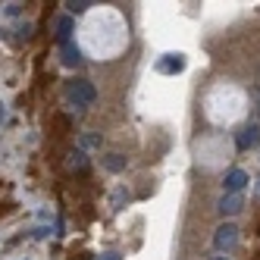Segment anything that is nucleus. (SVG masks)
Wrapping results in <instances>:
<instances>
[{
    "label": "nucleus",
    "mask_w": 260,
    "mask_h": 260,
    "mask_svg": "<svg viewBox=\"0 0 260 260\" xmlns=\"http://www.w3.org/2000/svg\"><path fill=\"white\" fill-rule=\"evenodd\" d=\"M66 98L79 110H85V107H91L98 101V91H94V85H91L88 79H72V82H66Z\"/></svg>",
    "instance_id": "f257e3e1"
},
{
    "label": "nucleus",
    "mask_w": 260,
    "mask_h": 260,
    "mask_svg": "<svg viewBox=\"0 0 260 260\" xmlns=\"http://www.w3.org/2000/svg\"><path fill=\"white\" fill-rule=\"evenodd\" d=\"M235 245H238V229L232 226V222H222V226L216 229V235H213V248L219 254H229V251H235Z\"/></svg>",
    "instance_id": "f03ea898"
},
{
    "label": "nucleus",
    "mask_w": 260,
    "mask_h": 260,
    "mask_svg": "<svg viewBox=\"0 0 260 260\" xmlns=\"http://www.w3.org/2000/svg\"><path fill=\"white\" fill-rule=\"evenodd\" d=\"M235 144H238V151H251V147H260V125H254V122H251V125H241Z\"/></svg>",
    "instance_id": "7ed1b4c3"
},
{
    "label": "nucleus",
    "mask_w": 260,
    "mask_h": 260,
    "mask_svg": "<svg viewBox=\"0 0 260 260\" xmlns=\"http://www.w3.org/2000/svg\"><path fill=\"white\" fill-rule=\"evenodd\" d=\"M222 185H226V194H238L248 185V173L245 170H229L226 179H222Z\"/></svg>",
    "instance_id": "20e7f679"
},
{
    "label": "nucleus",
    "mask_w": 260,
    "mask_h": 260,
    "mask_svg": "<svg viewBox=\"0 0 260 260\" xmlns=\"http://www.w3.org/2000/svg\"><path fill=\"white\" fill-rule=\"evenodd\" d=\"M241 207H245L241 194H222L219 204H216V210H219L222 216H235V213H241Z\"/></svg>",
    "instance_id": "39448f33"
},
{
    "label": "nucleus",
    "mask_w": 260,
    "mask_h": 260,
    "mask_svg": "<svg viewBox=\"0 0 260 260\" xmlns=\"http://www.w3.org/2000/svg\"><path fill=\"white\" fill-rule=\"evenodd\" d=\"M157 69H160V72H182V69H185V60L179 57V53H170L166 60L157 63Z\"/></svg>",
    "instance_id": "423d86ee"
},
{
    "label": "nucleus",
    "mask_w": 260,
    "mask_h": 260,
    "mask_svg": "<svg viewBox=\"0 0 260 260\" xmlns=\"http://www.w3.org/2000/svg\"><path fill=\"white\" fill-rule=\"evenodd\" d=\"M82 63V50L76 44H63V66H79Z\"/></svg>",
    "instance_id": "0eeeda50"
},
{
    "label": "nucleus",
    "mask_w": 260,
    "mask_h": 260,
    "mask_svg": "<svg viewBox=\"0 0 260 260\" xmlns=\"http://www.w3.org/2000/svg\"><path fill=\"white\" fill-rule=\"evenodd\" d=\"M104 166H107L110 173H119V170H125V157H122V154H110V157L104 160Z\"/></svg>",
    "instance_id": "6e6552de"
},
{
    "label": "nucleus",
    "mask_w": 260,
    "mask_h": 260,
    "mask_svg": "<svg viewBox=\"0 0 260 260\" xmlns=\"http://www.w3.org/2000/svg\"><path fill=\"white\" fill-rule=\"evenodd\" d=\"M57 35H60L63 44H69V35H72V19H69V16H63V19L57 22Z\"/></svg>",
    "instance_id": "1a4fd4ad"
},
{
    "label": "nucleus",
    "mask_w": 260,
    "mask_h": 260,
    "mask_svg": "<svg viewBox=\"0 0 260 260\" xmlns=\"http://www.w3.org/2000/svg\"><path fill=\"white\" fill-rule=\"evenodd\" d=\"M85 154L82 151H76V154H69V170H85Z\"/></svg>",
    "instance_id": "9d476101"
},
{
    "label": "nucleus",
    "mask_w": 260,
    "mask_h": 260,
    "mask_svg": "<svg viewBox=\"0 0 260 260\" xmlns=\"http://www.w3.org/2000/svg\"><path fill=\"white\" fill-rule=\"evenodd\" d=\"M66 7H69V13H76V16H79V13H85L91 4H88V0H72V4H66Z\"/></svg>",
    "instance_id": "9b49d317"
},
{
    "label": "nucleus",
    "mask_w": 260,
    "mask_h": 260,
    "mask_svg": "<svg viewBox=\"0 0 260 260\" xmlns=\"http://www.w3.org/2000/svg\"><path fill=\"white\" fill-rule=\"evenodd\" d=\"M101 260H122V257H119V254H116V251H110V254H104V257H101Z\"/></svg>",
    "instance_id": "f8f14e48"
},
{
    "label": "nucleus",
    "mask_w": 260,
    "mask_h": 260,
    "mask_svg": "<svg viewBox=\"0 0 260 260\" xmlns=\"http://www.w3.org/2000/svg\"><path fill=\"white\" fill-rule=\"evenodd\" d=\"M216 260H229V257H216Z\"/></svg>",
    "instance_id": "ddd939ff"
},
{
    "label": "nucleus",
    "mask_w": 260,
    "mask_h": 260,
    "mask_svg": "<svg viewBox=\"0 0 260 260\" xmlns=\"http://www.w3.org/2000/svg\"><path fill=\"white\" fill-rule=\"evenodd\" d=\"M257 191H260V185H257Z\"/></svg>",
    "instance_id": "4468645a"
}]
</instances>
